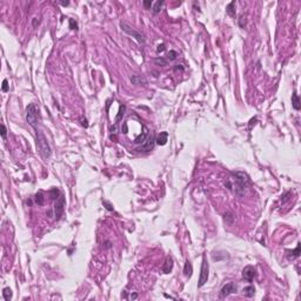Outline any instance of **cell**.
<instances>
[{
    "label": "cell",
    "instance_id": "cell-1",
    "mask_svg": "<svg viewBox=\"0 0 301 301\" xmlns=\"http://www.w3.org/2000/svg\"><path fill=\"white\" fill-rule=\"evenodd\" d=\"M35 134H37V145L39 150H40L41 155L45 159H48L51 157L52 151H51V146L47 141V138L45 137V134L43 133V131L40 128H35Z\"/></svg>",
    "mask_w": 301,
    "mask_h": 301
},
{
    "label": "cell",
    "instance_id": "cell-2",
    "mask_svg": "<svg viewBox=\"0 0 301 301\" xmlns=\"http://www.w3.org/2000/svg\"><path fill=\"white\" fill-rule=\"evenodd\" d=\"M26 121L28 125H31L32 127L35 130L38 128V115H37V107L34 104H30L26 108Z\"/></svg>",
    "mask_w": 301,
    "mask_h": 301
},
{
    "label": "cell",
    "instance_id": "cell-3",
    "mask_svg": "<svg viewBox=\"0 0 301 301\" xmlns=\"http://www.w3.org/2000/svg\"><path fill=\"white\" fill-rule=\"evenodd\" d=\"M120 27H121V30H122L126 34H128V35H131L132 38H134L139 44H144V43H145V38H144V35H142L140 32H138L137 30H135V28H133L131 25L126 24V23H120Z\"/></svg>",
    "mask_w": 301,
    "mask_h": 301
},
{
    "label": "cell",
    "instance_id": "cell-4",
    "mask_svg": "<svg viewBox=\"0 0 301 301\" xmlns=\"http://www.w3.org/2000/svg\"><path fill=\"white\" fill-rule=\"evenodd\" d=\"M207 280H208V262H207L206 258L203 256L202 264H201V269H200V276H199L198 287H202L207 282Z\"/></svg>",
    "mask_w": 301,
    "mask_h": 301
},
{
    "label": "cell",
    "instance_id": "cell-5",
    "mask_svg": "<svg viewBox=\"0 0 301 301\" xmlns=\"http://www.w3.org/2000/svg\"><path fill=\"white\" fill-rule=\"evenodd\" d=\"M64 211H65V197L60 195L59 198L56 199L55 206H54V215H55L56 220H59L62 217Z\"/></svg>",
    "mask_w": 301,
    "mask_h": 301
},
{
    "label": "cell",
    "instance_id": "cell-6",
    "mask_svg": "<svg viewBox=\"0 0 301 301\" xmlns=\"http://www.w3.org/2000/svg\"><path fill=\"white\" fill-rule=\"evenodd\" d=\"M154 144H155V137H154V134H151V135H148V137H147V139L145 140V142L142 144V146L139 148V151L148 152V151L153 150Z\"/></svg>",
    "mask_w": 301,
    "mask_h": 301
},
{
    "label": "cell",
    "instance_id": "cell-7",
    "mask_svg": "<svg viewBox=\"0 0 301 301\" xmlns=\"http://www.w3.org/2000/svg\"><path fill=\"white\" fill-rule=\"evenodd\" d=\"M238 290V287L234 282H229L227 285H225L224 287L221 288V296L225 298V296H228L229 294H233V293H237Z\"/></svg>",
    "mask_w": 301,
    "mask_h": 301
},
{
    "label": "cell",
    "instance_id": "cell-8",
    "mask_svg": "<svg viewBox=\"0 0 301 301\" xmlns=\"http://www.w3.org/2000/svg\"><path fill=\"white\" fill-rule=\"evenodd\" d=\"M242 278H244L247 282H252L253 279L255 278V269H254V267H252V266L245 267L244 270H242Z\"/></svg>",
    "mask_w": 301,
    "mask_h": 301
},
{
    "label": "cell",
    "instance_id": "cell-9",
    "mask_svg": "<svg viewBox=\"0 0 301 301\" xmlns=\"http://www.w3.org/2000/svg\"><path fill=\"white\" fill-rule=\"evenodd\" d=\"M167 139H168V133L167 132H160L158 138L155 139V142L158 145H160V146H163V145L167 144Z\"/></svg>",
    "mask_w": 301,
    "mask_h": 301
},
{
    "label": "cell",
    "instance_id": "cell-10",
    "mask_svg": "<svg viewBox=\"0 0 301 301\" xmlns=\"http://www.w3.org/2000/svg\"><path fill=\"white\" fill-rule=\"evenodd\" d=\"M172 268H173V260H172V258H167L166 261H165V264H163V267H162L163 273L168 274L172 270Z\"/></svg>",
    "mask_w": 301,
    "mask_h": 301
},
{
    "label": "cell",
    "instance_id": "cell-11",
    "mask_svg": "<svg viewBox=\"0 0 301 301\" xmlns=\"http://www.w3.org/2000/svg\"><path fill=\"white\" fill-rule=\"evenodd\" d=\"M147 137H148V131H147V128L144 126V132H142V134H140L138 138H135L134 142H135V144H141V142L144 144L145 140L147 139Z\"/></svg>",
    "mask_w": 301,
    "mask_h": 301
},
{
    "label": "cell",
    "instance_id": "cell-12",
    "mask_svg": "<svg viewBox=\"0 0 301 301\" xmlns=\"http://www.w3.org/2000/svg\"><path fill=\"white\" fill-rule=\"evenodd\" d=\"M131 81L134 85H141V84L145 85V84L147 82L146 79H145V78H142V76H140V75H132L131 76Z\"/></svg>",
    "mask_w": 301,
    "mask_h": 301
},
{
    "label": "cell",
    "instance_id": "cell-13",
    "mask_svg": "<svg viewBox=\"0 0 301 301\" xmlns=\"http://www.w3.org/2000/svg\"><path fill=\"white\" fill-rule=\"evenodd\" d=\"M224 220H225V222H226L228 226H232L233 222L235 221V217H234V214H233V213L227 212V213H225V215H224Z\"/></svg>",
    "mask_w": 301,
    "mask_h": 301
},
{
    "label": "cell",
    "instance_id": "cell-14",
    "mask_svg": "<svg viewBox=\"0 0 301 301\" xmlns=\"http://www.w3.org/2000/svg\"><path fill=\"white\" fill-rule=\"evenodd\" d=\"M292 106H293V108L296 110V111L300 110V99H299V95L295 92L292 95Z\"/></svg>",
    "mask_w": 301,
    "mask_h": 301
},
{
    "label": "cell",
    "instance_id": "cell-15",
    "mask_svg": "<svg viewBox=\"0 0 301 301\" xmlns=\"http://www.w3.org/2000/svg\"><path fill=\"white\" fill-rule=\"evenodd\" d=\"M226 11L231 17H235V1H232L227 5Z\"/></svg>",
    "mask_w": 301,
    "mask_h": 301
},
{
    "label": "cell",
    "instance_id": "cell-16",
    "mask_svg": "<svg viewBox=\"0 0 301 301\" xmlns=\"http://www.w3.org/2000/svg\"><path fill=\"white\" fill-rule=\"evenodd\" d=\"M244 293H245V295L247 298H252V296H254V294H255V288L253 286H248V287H246L244 289Z\"/></svg>",
    "mask_w": 301,
    "mask_h": 301
},
{
    "label": "cell",
    "instance_id": "cell-17",
    "mask_svg": "<svg viewBox=\"0 0 301 301\" xmlns=\"http://www.w3.org/2000/svg\"><path fill=\"white\" fill-rule=\"evenodd\" d=\"M183 273H185L186 276H191L192 275V264L187 260L185 262V267H183Z\"/></svg>",
    "mask_w": 301,
    "mask_h": 301
},
{
    "label": "cell",
    "instance_id": "cell-18",
    "mask_svg": "<svg viewBox=\"0 0 301 301\" xmlns=\"http://www.w3.org/2000/svg\"><path fill=\"white\" fill-rule=\"evenodd\" d=\"M44 201H45V199H44V194H43V192H38V193L35 194V202L38 203L39 206H41V205H44Z\"/></svg>",
    "mask_w": 301,
    "mask_h": 301
},
{
    "label": "cell",
    "instance_id": "cell-19",
    "mask_svg": "<svg viewBox=\"0 0 301 301\" xmlns=\"http://www.w3.org/2000/svg\"><path fill=\"white\" fill-rule=\"evenodd\" d=\"M125 111H126V107H125V105H120V108H119V113L118 115H116V118H115V122H118L122 119V116L125 114Z\"/></svg>",
    "mask_w": 301,
    "mask_h": 301
},
{
    "label": "cell",
    "instance_id": "cell-20",
    "mask_svg": "<svg viewBox=\"0 0 301 301\" xmlns=\"http://www.w3.org/2000/svg\"><path fill=\"white\" fill-rule=\"evenodd\" d=\"M3 296H4V299H5L6 301H8L9 299L12 298V290L9 289L8 287L4 288V292H3Z\"/></svg>",
    "mask_w": 301,
    "mask_h": 301
},
{
    "label": "cell",
    "instance_id": "cell-21",
    "mask_svg": "<svg viewBox=\"0 0 301 301\" xmlns=\"http://www.w3.org/2000/svg\"><path fill=\"white\" fill-rule=\"evenodd\" d=\"M162 5H163V1H157V3H155L154 6H153V13L154 14H158L160 12Z\"/></svg>",
    "mask_w": 301,
    "mask_h": 301
},
{
    "label": "cell",
    "instance_id": "cell-22",
    "mask_svg": "<svg viewBox=\"0 0 301 301\" xmlns=\"http://www.w3.org/2000/svg\"><path fill=\"white\" fill-rule=\"evenodd\" d=\"M177 56H178V53L175 51H169V53H168V59L169 60H174Z\"/></svg>",
    "mask_w": 301,
    "mask_h": 301
},
{
    "label": "cell",
    "instance_id": "cell-23",
    "mask_svg": "<svg viewBox=\"0 0 301 301\" xmlns=\"http://www.w3.org/2000/svg\"><path fill=\"white\" fill-rule=\"evenodd\" d=\"M50 193H51V198L52 199H58L56 197H58V194H59V191H58V188H53Z\"/></svg>",
    "mask_w": 301,
    "mask_h": 301
},
{
    "label": "cell",
    "instance_id": "cell-24",
    "mask_svg": "<svg viewBox=\"0 0 301 301\" xmlns=\"http://www.w3.org/2000/svg\"><path fill=\"white\" fill-rule=\"evenodd\" d=\"M6 135H7L6 126H5L4 124H1V138H3V139H6Z\"/></svg>",
    "mask_w": 301,
    "mask_h": 301
},
{
    "label": "cell",
    "instance_id": "cell-25",
    "mask_svg": "<svg viewBox=\"0 0 301 301\" xmlns=\"http://www.w3.org/2000/svg\"><path fill=\"white\" fill-rule=\"evenodd\" d=\"M70 28L71 30H78V24L73 20V19H70Z\"/></svg>",
    "mask_w": 301,
    "mask_h": 301
},
{
    "label": "cell",
    "instance_id": "cell-26",
    "mask_svg": "<svg viewBox=\"0 0 301 301\" xmlns=\"http://www.w3.org/2000/svg\"><path fill=\"white\" fill-rule=\"evenodd\" d=\"M3 91L4 92H7L8 91V81H7V79H5L3 81Z\"/></svg>",
    "mask_w": 301,
    "mask_h": 301
},
{
    "label": "cell",
    "instance_id": "cell-27",
    "mask_svg": "<svg viewBox=\"0 0 301 301\" xmlns=\"http://www.w3.org/2000/svg\"><path fill=\"white\" fill-rule=\"evenodd\" d=\"M154 61L157 62V64L162 65V66H166V65H167V61H166V60H163V59H161V58H160V59H155Z\"/></svg>",
    "mask_w": 301,
    "mask_h": 301
},
{
    "label": "cell",
    "instance_id": "cell-28",
    "mask_svg": "<svg viewBox=\"0 0 301 301\" xmlns=\"http://www.w3.org/2000/svg\"><path fill=\"white\" fill-rule=\"evenodd\" d=\"M165 51V44H160L159 46H158V48H157V52L158 53H161V52H163Z\"/></svg>",
    "mask_w": 301,
    "mask_h": 301
},
{
    "label": "cell",
    "instance_id": "cell-29",
    "mask_svg": "<svg viewBox=\"0 0 301 301\" xmlns=\"http://www.w3.org/2000/svg\"><path fill=\"white\" fill-rule=\"evenodd\" d=\"M245 24H246V19L244 18V15H242V17L240 18V26H241V27H245Z\"/></svg>",
    "mask_w": 301,
    "mask_h": 301
},
{
    "label": "cell",
    "instance_id": "cell-30",
    "mask_svg": "<svg viewBox=\"0 0 301 301\" xmlns=\"http://www.w3.org/2000/svg\"><path fill=\"white\" fill-rule=\"evenodd\" d=\"M144 6L146 7V8H150L152 6V1H148V0H145L144 1Z\"/></svg>",
    "mask_w": 301,
    "mask_h": 301
},
{
    "label": "cell",
    "instance_id": "cell-31",
    "mask_svg": "<svg viewBox=\"0 0 301 301\" xmlns=\"http://www.w3.org/2000/svg\"><path fill=\"white\" fill-rule=\"evenodd\" d=\"M104 203H105V205H106V208H107L108 211H113V207H112V206L110 205L108 202H106V201H104Z\"/></svg>",
    "mask_w": 301,
    "mask_h": 301
},
{
    "label": "cell",
    "instance_id": "cell-32",
    "mask_svg": "<svg viewBox=\"0 0 301 301\" xmlns=\"http://www.w3.org/2000/svg\"><path fill=\"white\" fill-rule=\"evenodd\" d=\"M179 70H180V71H183V67H182L181 65H177L175 67H174V71H179Z\"/></svg>",
    "mask_w": 301,
    "mask_h": 301
},
{
    "label": "cell",
    "instance_id": "cell-33",
    "mask_svg": "<svg viewBox=\"0 0 301 301\" xmlns=\"http://www.w3.org/2000/svg\"><path fill=\"white\" fill-rule=\"evenodd\" d=\"M59 4L62 6H67V5H70V1H59Z\"/></svg>",
    "mask_w": 301,
    "mask_h": 301
},
{
    "label": "cell",
    "instance_id": "cell-34",
    "mask_svg": "<svg viewBox=\"0 0 301 301\" xmlns=\"http://www.w3.org/2000/svg\"><path fill=\"white\" fill-rule=\"evenodd\" d=\"M124 133H127V124L124 125Z\"/></svg>",
    "mask_w": 301,
    "mask_h": 301
},
{
    "label": "cell",
    "instance_id": "cell-35",
    "mask_svg": "<svg viewBox=\"0 0 301 301\" xmlns=\"http://www.w3.org/2000/svg\"><path fill=\"white\" fill-rule=\"evenodd\" d=\"M82 126H85V127H87V126H88V125H87V120L86 119L82 120Z\"/></svg>",
    "mask_w": 301,
    "mask_h": 301
}]
</instances>
